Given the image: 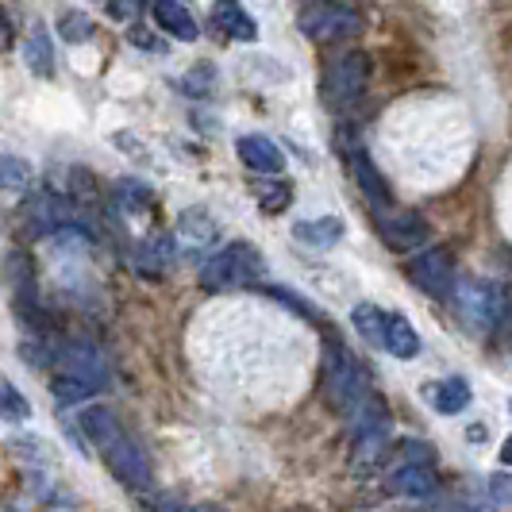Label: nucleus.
I'll list each match as a JSON object with an SVG mask.
<instances>
[{
	"label": "nucleus",
	"mask_w": 512,
	"mask_h": 512,
	"mask_svg": "<svg viewBox=\"0 0 512 512\" xmlns=\"http://www.w3.org/2000/svg\"><path fill=\"white\" fill-rule=\"evenodd\" d=\"M77 432L101 451L104 466L116 474V482H124L128 489H151V462L143 455V447L120 428L116 412L104 409V405L81 409Z\"/></svg>",
	"instance_id": "obj_1"
},
{
	"label": "nucleus",
	"mask_w": 512,
	"mask_h": 512,
	"mask_svg": "<svg viewBox=\"0 0 512 512\" xmlns=\"http://www.w3.org/2000/svg\"><path fill=\"white\" fill-rule=\"evenodd\" d=\"M131 43H135V47H143V51H162L151 31H131Z\"/></svg>",
	"instance_id": "obj_28"
},
{
	"label": "nucleus",
	"mask_w": 512,
	"mask_h": 512,
	"mask_svg": "<svg viewBox=\"0 0 512 512\" xmlns=\"http://www.w3.org/2000/svg\"><path fill=\"white\" fill-rule=\"evenodd\" d=\"M343 231L347 224L339 220V216H320V220H301L293 235L305 243V247H316V251H324V247H335L339 239H343Z\"/></svg>",
	"instance_id": "obj_19"
},
{
	"label": "nucleus",
	"mask_w": 512,
	"mask_h": 512,
	"mask_svg": "<svg viewBox=\"0 0 512 512\" xmlns=\"http://www.w3.org/2000/svg\"><path fill=\"white\" fill-rule=\"evenodd\" d=\"M27 416H31L27 397L8 382V378H0V420H8V424H24Z\"/></svg>",
	"instance_id": "obj_23"
},
{
	"label": "nucleus",
	"mask_w": 512,
	"mask_h": 512,
	"mask_svg": "<svg viewBox=\"0 0 512 512\" xmlns=\"http://www.w3.org/2000/svg\"><path fill=\"white\" fill-rule=\"evenodd\" d=\"M347 166H351V174L359 181V189L374 201L378 208H389L393 205V193H389V185L382 181V174L374 170V162L366 158L362 151H347Z\"/></svg>",
	"instance_id": "obj_17"
},
{
	"label": "nucleus",
	"mask_w": 512,
	"mask_h": 512,
	"mask_svg": "<svg viewBox=\"0 0 512 512\" xmlns=\"http://www.w3.org/2000/svg\"><path fill=\"white\" fill-rule=\"evenodd\" d=\"M58 35L66 43H85V39H93V20L85 12H66L62 24H58Z\"/></svg>",
	"instance_id": "obj_26"
},
{
	"label": "nucleus",
	"mask_w": 512,
	"mask_h": 512,
	"mask_svg": "<svg viewBox=\"0 0 512 512\" xmlns=\"http://www.w3.org/2000/svg\"><path fill=\"white\" fill-rule=\"evenodd\" d=\"M324 401L332 405L335 412H355L370 397V389H366V370L359 366V359L347 351V347H339L332 343L328 351H324Z\"/></svg>",
	"instance_id": "obj_3"
},
{
	"label": "nucleus",
	"mask_w": 512,
	"mask_h": 512,
	"mask_svg": "<svg viewBox=\"0 0 512 512\" xmlns=\"http://www.w3.org/2000/svg\"><path fill=\"white\" fill-rule=\"evenodd\" d=\"M154 24L162 27L166 35H174L178 43H197L201 27L193 20V12L181 4V0H154Z\"/></svg>",
	"instance_id": "obj_15"
},
{
	"label": "nucleus",
	"mask_w": 512,
	"mask_h": 512,
	"mask_svg": "<svg viewBox=\"0 0 512 512\" xmlns=\"http://www.w3.org/2000/svg\"><path fill=\"white\" fill-rule=\"evenodd\" d=\"M455 305V316L462 320V328L474 335H489L493 324L501 320L505 312V289L489 278H462V282L451 285V297Z\"/></svg>",
	"instance_id": "obj_2"
},
{
	"label": "nucleus",
	"mask_w": 512,
	"mask_h": 512,
	"mask_svg": "<svg viewBox=\"0 0 512 512\" xmlns=\"http://www.w3.org/2000/svg\"><path fill=\"white\" fill-rule=\"evenodd\" d=\"M212 24H216L220 35H228L235 43H255L258 39L255 16L239 0H212Z\"/></svg>",
	"instance_id": "obj_11"
},
{
	"label": "nucleus",
	"mask_w": 512,
	"mask_h": 512,
	"mask_svg": "<svg viewBox=\"0 0 512 512\" xmlns=\"http://www.w3.org/2000/svg\"><path fill=\"white\" fill-rule=\"evenodd\" d=\"M216 235H220V224H216L208 212H201V208H189V212L178 220V239L189 247V251H201V247H208Z\"/></svg>",
	"instance_id": "obj_18"
},
{
	"label": "nucleus",
	"mask_w": 512,
	"mask_h": 512,
	"mask_svg": "<svg viewBox=\"0 0 512 512\" xmlns=\"http://www.w3.org/2000/svg\"><path fill=\"white\" fill-rule=\"evenodd\" d=\"M351 324L359 328V335L366 343L382 347V324H385V312L378 305H355L351 308Z\"/></svg>",
	"instance_id": "obj_22"
},
{
	"label": "nucleus",
	"mask_w": 512,
	"mask_h": 512,
	"mask_svg": "<svg viewBox=\"0 0 512 512\" xmlns=\"http://www.w3.org/2000/svg\"><path fill=\"white\" fill-rule=\"evenodd\" d=\"M139 8H143V0H112V4H108V16H112V20H135Z\"/></svg>",
	"instance_id": "obj_27"
},
{
	"label": "nucleus",
	"mask_w": 512,
	"mask_h": 512,
	"mask_svg": "<svg viewBox=\"0 0 512 512\" xmlns=\"http://www.w3.org/2000/svg\"><path fill=\"white\" fill-rule=\"evenodd\" d=\"M382 351H389L393 359H416L420 355V335L401 312H385L382 324Z\"/></svg>",
	"instance_id": "obj_16"
},
{
	"label": "nucleus",
	"mask_w": 512,
	"mask_h": 512,
	"mask_svg": "<svg viewBox=\"0 0 512 512\" xmlns=\"http://www.w3.org/2000/svg\"><path fill=\"white\" fill-rule=\"evenodd\" d=\"M262 270H266V262L258 255V247L239 239V243H228L224 251H216L201 266V285L220 293V289H235V285H251Z\"/></svg>",
	"instance_id": "obj_4"
},
{
	"label": "nucleus",
	"mask_w": 512,
	"mask_h": 512,
	"mask_svg": "<svg viewBox=\"0 0 512 512\" xmlns=\"http://www.w3.org/2000/svg\"><path fill=\"white\" fill-rule=\"evenodd\" d=\"M301 35H308L312 43H343L351 35L362 31V16L347 4H332V0H320V4H308L305 12L297 16Z\"/></svg>",
	"instance_id": "obj_5"
},
{
	"label": "nucleus",
	"mask_w": 512,
	"mask_h": 512,
	"mask_svg": "<svg viewBox=\"0 0 512 512\" xmlns=\"http://www.w3.org/2000/svg\"><path fill=\"white\" fill-rule=\"evenodd\" d=\"M405 270H409V282L416 285V289H424L428 297H436V301H447V297H451V285H455V258H451L447 247H428V251H420Z\"/></svg>",
	"instance_id": "obj_7"
},
{
	"label": "nucleus",
	"mask_w": 512,
	"mask_h": 512,
	"mask_svg": "<svg viewBox=\"0 0 512 512\" xmlns=\"http://www.w3.org/2000/svg\"><path fill=\"white\" fill-rule=\"evenodd\" d=\"M24 62L31 66L35 77H54V54H51V39L43 27L31 31V39L24 43Z\"/></svg>",
	"instance_id": "obj_21"
},
{
	"label": "nucleus",
	"mask_w": 512,
	"mask_h": 512,
	"mask_svg": "<svg viewBox=\"0 0 512 512\" xmlns=\"http://www.w3.org/2000/svg\"><path fill=\"white\" fill-rule=\"evenodd\" d=\"M27 185H31V166L24 158L4 154L0 158V189H27Z\"/></svg>",
	"instance_id": "obj_25"
},
{
	"label": "nucleus",
	"mask_w": 512,
	"mask_h": 512,
	"mask_svg": "<svg viewBox=\"0 0 512 512\" xmlns=\"http://www.w3.org/2000/svg\"><path fill=\"white\" fill-rule=\"evenodd\" d=\"M112 201L124 208L128 216H143L147 208H151L154 201V193L143 185V181H135V178H120L116 181V189H112Z\"/></svg>",
	"instance_id": "obj_20"
},
{
	"label": "nucleus",
	"mask_w": 512,
	"mask_h": 512,
	"mask_svg": "<svg viewBox=\"0 0 512 512\" xmlns=\"http://www.w3.org/2000/svg\"><path fill=\"white\" fill-rule=\"evenodd\" d=\"M378 235H382L385 247L393 251H409V247H420L428 239V224L424 216H416L409 208H378Z\"/></svg>",
	"instance_id": "obj_9"
},
{
	"label": "nucleus",
	"mask_w": 512,
	"mask_h": 512,
	"mask_svg": "<svg viewBox=\"0 0 512 512\" xmlns=\"http://www.w3.org/2000/svg\"><path fill=\"white\" fill-rule=\"evenodd\" d=\"M255 197H258V208L266 212V216H278L289 208L293 201V189L285 185V181H270V185H255Z\"/></svg>",
	"instance_id": "obj_24"
},
{
	"label": "nucleus",
	"mask_w": 512,
	"mask_h": 512,
	"mask_svg": "<svg viewBox=\"0 0 512 512\" xmlns=\"http://www.w3.org/2000/svg\"><path fill=\"white\" fill-rule=\"evenodd\" d=\"M58 378H70V382H81L89 385L93 393L108 385V366L101 362V355L89 347V343H66L62 351H58V370H54Z\"/></svg>",
	"instance_id": "obj_8"
},
{
	"label": "nucleus",
	"mask_w": 512,
	"mask_h": 512,
	"mask_svg": "<svg viewBox=\"0 0 512 512\" xmlns=\"http://www.w3.org/2000/svg\"><path fill=\"white\" fill-rule=\"evenodd\" d=\"M420 397H424V405L428 409H436L439 416H455L470 405V382L466 378H439V382H428L420 389Z\"/></svg>",
	"instance_id": "obj_13"
},
{
	"label": "nucleus",
	"mask_w": 512,
	"mask_h": 512,
	"mask_svg": "<svg viewBox=\"0 0 512 512\" xmlns=\"http://www.w3.org/2000/svg\"><path fill=\"white\" fill-rule=\"evenodd\" d=\"M178 258V239L174 235H166V231H154V235H143L139 243H135V270L139 274H162V270H170V262Z\"/></svg>",
	"instance_id": "obj_10"
},
{
	"label": "nucleus",
	"mask_w": 512,
	"mask_h": 512,
	"mask_svg": "<svg viewBox=\"0 0 512 512\" xmlns=\"http://www.w3.org/2000/svg\"><path fill=\"white\" fill-rule=\"evenodd\" d=\"M370 81V58L362 51H343L335 54L324 66V101L343 108V104L359 101L362 89Z\"/></svg>",
	"instance_id": "obj_6"
},
{
	"label": "nucleus",
	"mask_w": 512,
	"mask_h": 512,
	"mask_svg": "<svg viewBox=\"0 0 512 512\" xmlns=\"http://www.w3.org/2000/svg\"><path fill=\"white\" fill-rule=\"evenodd\" d=\"M385 486H389V493H397V497H432L439 489V478L432 466L409 462V466H397Z\"/></svg>",
	"instance_id": "obj_14"
},
{
	"label": "nucleus",
	"mask_w": 512,
	"mask_h": 512,
	"mask_svg": "<svg viewBox=\"0 0 512 512\" xmlns=\"http://www.w3.org/2000/svg\"><path fill=\"white\" fill-rule=\"evenodd\" d=\"M235 151L243 158V166L255 170V174H282L285 170L282 147H278L274 139H266V135H239Z\"/></svg>",
	"instance_id": "obj_12"
}]
</instances>
